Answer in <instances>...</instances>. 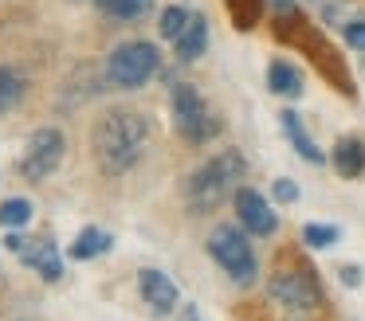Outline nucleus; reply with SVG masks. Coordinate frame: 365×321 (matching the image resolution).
I'll list each match as a JSON object with an SVG mask.
<instances>
[{
	"label": "nucleus",
	"mask_w": 365,
	"mask_h": 321,
	"mask_svg": "<svg viewBox=\"0 0 365 321\" xmlns=\"http://www.w3.org/2000/svg\"><path fill=\"white\" fill-rule=\"evenodd\" d=\"M150 145V117L134 106H110L91 130V153L106 177H122L142 161Z\"/></svg>",
	"instance_id": "obj_1"
},
{
	"label": "nucleus",
	"mask_w": 365,
	"mask_h": 321,
	"mask_svg": "<svg viewBox=\"0 0 365 321\" xmlns=\"http://www.w3.org/2000/svg\"><path fill=\"white\" fill-rule=\"evenodd\" d=\"M244 177H247V164H244V157H240L236 149H228V153L205 161V164H200V169L189 177V188H185V196H189V208L197 211V216L220 208V200L236 196V188H240V180H244Z\"/></svg>",
	"instance_id": "obj_2"
},
{
	"label": "nucleus",
	"mask_w": 365,
	"mask_h": 321,
	"mask_svg": "<svg viewBox=\"0 0 365 321\" xmlns=\"http://www.w3.org/2000/svg\"><path fill=\"white\" fill-rule=\"evenodd\" d=\"M161 67V51L150 43V39H130V43H118L106 59V83L118 86V90H138L145 86Z\"/></svg>",
	"instance_id": "obj_3"
},
{
	"label": "nucleus",
	"mask_w": 365,
	"mask_h": 321,
	"mask_svg": "<svg viewBox=\"0 0 365 321\" xmlns=\"http://www.w3.org/2000/svg\"><path fill=\"white\" fill-rule=\"evenodd\" d=\"M208 251H212L220 270L228 274L236 286H252L255 282V251H252L247 231H240V227H232V223H220L208 235Z\"/></svg>",
	"instance_id": "obj_4"
},
{
	"label": "nucleus",
	"mask_w": 365,
	"mask_h": 321,
	"mask_svg": "<svg viewBox=\"0 0 365 321\" xmlns=\"http://www.w3.org/2000/svg\"><path fill=\"white\" fill-rule=\"evenodd\" d=\"M173 125H177V133H181L185 141H197V145L220 133V117L208 110L205 94H200L192 83L173 86Z\"/></svg>",
	"instance_id": "obj_5"
},
{
	"label": "nucleus",
	"mask_w": 365,
	"mask_h": 321,
	"mask_svg": "<svg viewBox=\"0 0 365 321\" xmlns=\"http://www.w3.org/2000/svg\"><path fill=\"white\" fill-rule=\"evenodd\" d=\"M267 298L299 317V313L318 310V302H322V290H318V278L307 270V266H283V270L271 274Z\"/></svg>",
	"instance_id": "obj_6"
},
{
	"label": "nucleus",
	"mask_w": 365,
	"mask_h": 321,
	"mask_svg": "<svg viewBox=\"0 0 365 321\" xmlns=\"http://www.w3.org/2000/svg\"><path fill=\"white\" fill-rule=\"evenodd\" d=\"M63 153H67L63 130H56V125H43V130H36L32 137H28V149H24V157H20V177H28V180H48L51 172L59 169Z\"/></svg>",
	"instance_id": "obj_7"
},
{
	"label": "nucleus",
	"mask_w": 365,
	"mask_h": 321,
	"mask_svg": "<svg viewBox=\"0 0 365 321\" xmlns=\"http://www.w3.org/2000/svg\"><path fill=\"white\" fill-rule=\"evenodd\" d=\"M236 216H240L247 235H275V227H279L271 204L255 188H236Z\"/></svg>",
	"instance_id": "obj_8"
},
{
	"label": "nucleus",
	"mask_w": 365,
	"mask_h": 321,
	"mask_svg": "<svg viewBox=\"0 0 365 321\" xmlns=\"http://www.w3.org/2000/svg\"><path fill=\"white\" fill-rule=\"evenodd\" d=\"M138 286H142V298L150 302V310L158 313V317H165V313L177 310V286H173V278H169L165 270L145 266V270L138 274Z\"/></svg>",
	"instance_id": "obj_9"
},
{
	"label": "nucleus",
	"mask_w": 365,
	"mask_h": 321,
	"mask_svg": "<svg viewBox=\"0 0 365 321\" xmlns=\"http://www.w3.org/2000/svg\"><path fill=\"white\" fill-rule=\"evenodd\" d=\"M20 258H24V266H32V270L40 274L43 282H59V278H63V258H59V247H56L51 239H32V243H24Z\"/></svg>",
	"instance_id": "obj_10"
},
{
	"label": "nucleus",
	"mask_w": 365,
	"mask_h": 321,
	"mask_svg": "<svg viewBox=\"0 0 365 321\" xmlns=\"http://www.w3.org/2000/svg\"><path fill=\"white\" fill-rule=\"evenodd\" d=\"M208 51V20L200 12L189 16V28L177 36V59L181 63H197Z\"/></svg>",
	"instance_id": "obj_11"
},
{
	"label": "nucleus",
	"mask_w": 365,
	"mask_h": 321,
	"mask_svg": "<svg viewBox=\"0 0 365 321\" xmlns=\"http://www.w3.org/2000/svg\"><path fill=\"white\" fill-rule=\"evenodd\" d=\"M283 133L291 137V145H294V153L302 157V161H310V164H322L326 157H322V149L310 141V133H307V125H302V117H299V110H283Z\"/></svg>",
	"instance_id": "obj_12"
},
{
	"label": "nucleus",
	"mask_w": 365,
	"mask_h": 321,
	"mask_svg": "<svg viewBox=\"0 0 365 321\" xmlns=\"http://www.w3.org/2000/svg\"><path fill=\"white\" fill-rule=\"evenodd\" d=\"M334 169L349 180L361 177L365 172V141L361 137H341L338 145H334Z\"/></svg>",
	"instance_id": "obj_13"
},
{
	"label": "nucleus",
	"mask_w": 365,
	"mask_h": 321,
	"mask_svg": "<svg viewBox=\"0 0 365 321\" xmlns=\"http://www.w3.org/2000/svg\"><path fill=\"white\" fill-rule=\"evenodd\" d=\"M267 86L275 94H283V98H299L302 94V70L294 67L291 59H275L267 67Z\"/></svg>",
	"instance_id": "obj_14"
},
{
	"label": "nucleus",
	"mask_w": 365,
	"mask_h": 321,
	"mask_svg": "<svg viewBox=\"0 0 365 321\" xmlns=\"http://www.w3.org/2000/svg\"><path fill=\"white\" fill-rule=\"evenodd\" d=\"M110 247H114L110 231H103V227H83L79 239L71 243V258H95V255H106Z\"/></svg>",
	"instance_id": "obj_15"
},
{
	"label": "nucleus",
	"mask_w": 365,
	"mask_h": 321,
	"mask_svg": "<svg viewBox=\"0 0 365 321\" xmlns=\"http://www.w3.org/2000/svg\"><path fill=\"white\" fill-rule=\"evenodd\" d=\"M24 90H28V83H24V75H20L16 67H0V114L12 110V106H20Z\"/></svg>",
	"instance_id": "obj_16"
},
{
	"label": "nucleus",
	"mask_w": 365,
	"mask_h": 321,
	"mask_svg": "<svg viewBox=\"0 0 365 321\" xmlns=\"http://www.w3.org/2000/svg\"><path fill=\"white\" fill-rule=\"evenodd\" d=\"M189 8H181V4H169V8H161V16H158V31L165 39H173L177 43V36H181L185 28H189Z\"/></svg>",
	"instance_id": "obj_17"
},
{
	"label": "nucleus",
	"mask_w": 365,
	"mask_h": 321,
	"mask_svg": "<svg viewBox=\"0 0 365 321\" xmlns=\"http://www.w3.org/2000/svg\"><path fill=\"white\" fill-rule=\"evenodd\" d=\"M98 8L110 20H138V16H145L153 8V0H98Z\"/></svg>",
	"instance_id": "obj_18"
},
{
	"label": "nucleus",
	"mask_w": 365,
	"mask_h": 321,
	"mask_svg": "<svg viewBox=\"0 0 365 321\" xmlns=\"http://www.w3.org/2000/svg\"><path fill=\"white\" fill-rule=\"evenodd\" d=\"M32 219V204L24 196H9V200L0 204V223L4 227H24Z\"/></svg>",
	"instance_id": "obj_19"
},
{
	"label": "nucleus",
	"mask_w": 365,
	"mask_h": 321,
	"mask_svg": "<svg viewBox=\"0 0 365 321\" xmlns=\"http://www.w3.org/2000/svg\"><path fill=\"white\" fill-rule=\"evenodd\" d=\"M302 239H307V247L326 251V247L338 243V227H334V223H307V227H302Z\"/></svg>",
	"instance_id": "obj_20"
},
{
	"label": "nucleus",
	"mask_w": 365,
	"mask_h": 321,
	"mask_svg": "<svg viewBox=\"0 0 365 321\" xmlns=\"http://www.w3.org/2000/svg\"><path fill=\"white\" fill-rule=\"evenodd\" d=\"M224 4H228L236 28H252L255 16H259V4H263V0H224Z\"/></svg>",
	"instance_id": "obj_21"
},
{
	"label": "nucleus",
	"mask_w": 365,
	"mask_h": 321,
	"mask_svg": "<svg viewBox=\"0 0 365 321\" xmlns=\"http://www.w3.org/2000/svg\"><path fill=\"white\" fill-rule=\"evenodd\" d=\"M267 8L275 12L279 23H299V20H302V16H299V4H294V0H267Z\"/></svg>",
	"instance_id": "obj_22"
},
{
	"label": "nucleus",
	"mask_w": 365,
	"mask_h": 321,
	"mask_svg": "<svg viewBox=\"0 0 365 321\" xmlns=\"http://www.w3.org/2000/svg\"><path fill=\"white\" fill-rule=\"evenodd\" d=\"M346 43L354 47V51H365V20H361V16L346 23Z\"/></svg>",
	"instance_id": "obj_23"
},
{
	"label": "nucleus",
	"mask_w": 365,
	"mask_h": 321,
	"mask_svg": "<svg viewBox=\"0 0 365 321\" xmlns=\"http://www.w3.org/2000/svg\"><path fill=\"white\" fill-rule=\"evenodd\" d=\"M271 192H275L279 204H294V200H299V184H294V180H275Z\"/></svg>",
	"instance_id": "obj_24"
},
{
	"label": "nucleus",
	"mask_w": 365,
	"mask_h": 321,
	"mask_svg": "<svg viewBox=\"0 0 365 321\" xmlns=\"http://www.w3.org/2000/svg\"><path fill=\"white\" fill-rule=\"evenodd\" d=\"M341 282L346 286H361V266H341Z\"/></svg>",
	"instance_id": "obj_25"
},
{
	"label": "nucleus",
	"mask_w": 365,
	"mask_h": 321,
	"mask_svg": "<svg viewBox=\"0 0 365 321\" xmlns=\"http://www.w3.org/2000/svg\"><path fill=\"white\" fill-rule=\"evenodd\" d=\"M361 78H365V59H361Z\"/></svg>",
	"instance_id": "obj_26"
},
{
	"label": "nucleus",
	"mask_w": 365,
	"mask_h": 321,
	"mask_svg": "<svg viewBox=\"0 0 365 321\" xmlns=\"http://www.w3.org/2000/svg\"><path fill=\"white\" fill-rule=\"evenodd\" d=\"M314 4H318V8H322V4H326V0H314Z\"/></svg>",
	"instance_id": "obj_27"
}]
</instances>
